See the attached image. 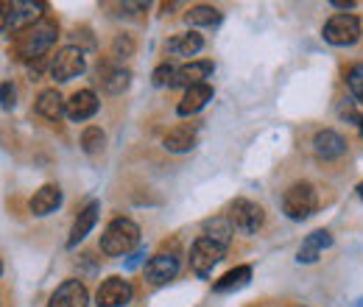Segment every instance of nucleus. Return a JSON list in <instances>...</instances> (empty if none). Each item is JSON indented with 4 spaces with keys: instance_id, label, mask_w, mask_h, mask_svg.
I'll use <instances>...</instances> for the list:
<instances>
[{
    "instance_id": "18",
    "label": "nucleus",
    "mask_w": 363,
    "mask_h": 307,
    "mask_svg": "<svg viewBox=\"0 0 363 307\" xmlns=\"http://www.w3.org/2000/svg\"><path fill=\"white\" fill-rule=\"evenodd\" d=\"M313 148L321 160H338L347 154V140L335 129H321V132L313 137Z\"/></svg>"
},
{
    "instance_id": "30",
    "label": "nucleus",
    "mask_w": 363,
    "mask_h": 307,
    "mask_svg": "<svg viewBox=\"0 0 363 307\" xmlns=\"http://www.w3.org/2000/svg\"><path fill=\"white\" fill-rule=\"evenodd\" d=\"M0 95H3V112H11L14 104H17V89H14V84H11V82H3Z\"/></svg>"
},
{
    "instance_id": "32",
    "label": "nucleus",
    "mask_w": 363,
    "mask_h": 307,
    "mask_svg": "<svg viewBox=\"0 0 363 307\" xmlns=\"http://www.w3.org/2000/svg\"><path fill=\"white\" fill-rule=\"evenodd\" d=\"M143 257H145V249H137L135 257H129V260H126V271H135L137 265L143 263Z\"/></svg>"
},
{
    "instance_id": "25",
    "label": "nucleus",
    "mask_w": 363,
    "mask_h": 307,
    "mask_svg": "<svg viewBox=\"0 0 363 307\" xmlns=\"http://www.w3.org/2000/svg\"><path fill=\"white\" fill-rule=\"evenodd\" d=\"M184 20H187V26H204V28H213V26L221 23V11H218L216 6L199 3V6H193V9L184 14Z\"/></svg>"
},
{
    "instance_id": "13",
    "label": "nucleus",
    "mask_w": 363,
    "mask_h": 307,
    "mask_svg": "<svg viewBox=\"0 0 363 307\" xmlns=\"http://www.w3.org/2000/svg\"><path fill=\"white\" fill-rule=\"evenodd\" d=\"M213 76V62L210 59H199V62H187L177 70V79H174V87H199V84H207V79Z\"/></svg>"
},
{
    "instance_id": "17",
    "label": "nucleus",
    "mask_w": 363,
    "mask_h": 307,
    "mask_svg": "<svg viewBox=\"0 0 363 307\" xmlns=\"http://www.w3.org/2000/svg\"><path fill=\"white\" fill-rule=\"evenodd\" d=\"M207 101H213V87L210 84H199V87L184 89L182 101L177 104V115L179 118H190V115L201 112L207 106Z\"/></svg>"
},
{
    "instance_id": "22",
    "label": "nucleus",
    "mask_w": 363,
    "mask_h": 307,
    "mask_svg": "<svg viewBox=\"0 0 363 307\" xmlns=\"http://www.w3.org/2000/svg\"><path fill=\"white\" fill-rule=\"evenodd\" d=\"M196 126H177V129H171V132L162 137V145L168 148V151H174V154H184V151H190L193 145H196Z\"/></svg>"
},
{
    "instance_id": "6",
    "label": "nucleus",
    "mask_w": 363,
    "mask_h": 307,
    "mask_svg": "<svg viewBox=\"0 0 363 307\" xmlns=\"http://www.w3.org/2000/svg\"><path fill=\"white\" fill-rule=\"evenodd\" d=\"M324 40L335 48H350L361 40V20L355 14H335L324 23Z\"/></svg>"
},
{
    "instance_id": "24",
    "label": "nucleus",
    "mask_w": 363,
    "mask_h": 307,
    "mask_svg": "<svg viewBox=\"0 0 363 307\" xmlns=\"http://www.w3.org/2000/svg\"><path fill=\"white\" fill-rule=\"evenodd\" d=\"M232 232H235V226H232V221L229 218H210L204 221V238H210V240H216L218 246H224L229 249V243H232Z\"/></svg>"
},
{
    "instance_id": "5",
    "label": "nucleus",
    "mask_w": 363,
    "mask_h": 307,
    "mask_svg": "<svg viewBox=\"0 0 363 307\" xmlns=\"http://www.w3.org/2000/svg\"><path fill=\"white\" fill-rule=\"evenodd\" d=\"M224 255H227L224 246H218L216 240L199 235V238L193 240V246H190V268H193V274H196L199 279H207V277L213 274V268L224 260Z\"/></svg>"
},
{
    "instance_id": "27",
    "label": "nucleus",
    "mask_w": 363,
    "mask_h": 307,
    "mask_svg": "<svg viewBox=\"0 0 363 307\" xmlns=\"http://www.w3.org/2000/svg\"><path fill=\"white\" fill-rule=\"evenodd\" d=\"M129 56H135V40L129 37V34H121V37H115V43H112V53H109V59H115L118 65H123Z\"/></svg>"
},
{
    "instance_id": "2",
    "label": "nucleus",
    "mask_w": 363,
    "mask_h": 307,
    "mask_svg": "<svg viewBox=\"0 0 363 307\" xmlns=\"http://www.w3.org/2000/svg\"><path fill=\"white\" fill-rule=\"evenodd\" d=\"M140 246V226L132 218H115L101 235V252L109 257L129 255L132 249Z\"/></svg>"
},
{
    "instance_id": "1",
    "label": "nucleus",
    "mask_w": 363,
    "mask_h": 307,
    "mask_svg": "<svg viewBox=\"0 0 363 307\" xmlns=\"http://www.w3.org/2000/svg\"><path fill=\"white\" fill-rule=\"evenodd\" d=\"M56 40H59V26H56L53 20L43 17L40 23L23 28V31L14 37L11 50H14V56H17L20 62L28 65V62H34V59L48 56V50L56 45Z\"/></svg>"
},
{
    "instance_id": "4",
    "label": "nucleus",
    "mask_w": 363,
    "mask_h": 307,
    "mask_svg": "<svg viewBox=\"0 0 363 307\" xmlns=\"http://www.w3.org/2000/svg\"><path fill=\"white\" fill-rule=\"evenodd\" d=\"M43 9L45 3H34V0H14V3H3V34L9 31H23L34 23L43 20Z\"/></svg>"
},
{
    "instance_id": "14",
    "label": "nucleus",
    "mask_w": 363,
    "mask_h": 307,
    "mask_svg": "<svg viewBox=\"0 0 363 307\" xmlns=\"http://www.w3.org/2000/svg\"><path fill=\"white\" fill-rule=\"evenodd\" d=\"M98 106H101V101H98V95H95L92 89H79V92L70 95L65 115H67L73 123H82V121H90L92 115L98 112Z\"/></svg>"
},
{
    "instance_id": "31",
    "label": "nucleus",
    "mask_w": 363,
    "mask_h": 307,
    "mask_svg": "<svg viewBox=\"0 0 363 307\" xmlns=\"http://www.w3.org/2000/svg\"><path fill=\"white\" fill-rule=\"evenodd\" d=\"M50 62H53V59H48V56H43V59H34V62H28V65H26L34 82H37V79H40V76L45 73V67H48V73H50Z\"/></svg>"
},
{
    "instance_id": "33",
    "label": "nucleus",
    "mask_w": 363,
    "mask_h": 307,
    "mask_svg": "<svg viewBox=\"0 0 363 307\" xmlns=\"http://www.w3.org/2000/svg\"><path fill=\"white\" fill-rule=\"evenodd\" d=\"M335 9H355V0H333Z\"/></svg>"
},
{
    "instance_id": "26",
    "label": "nucleus",
    "mask_w": 363,
    "mask_h": 307,
    "mask_svg": "<svg viewBox=\"0 0 363 307\" xmlns=\"http://www.w3.org/2000/svg\"><path fill=\"white\" fill-rule=\"evenodd\" d=\"M104 145H106V134L101 132L98 126H87V129L82 132V148H84L87 154L104 151Z\"/></svg>"
},
{
    "instance_id": "35",
    "label": "nucleus",
    "mask_w": 363,
    "mask_h": 307,
    "mask_svg": "<svg viewBox=\"0 0 363 307\" xmlns=\"http://www.w3.org/2000/svg\"><path fill=\"white\" fill-rule=\"evenodd\" d=\"M355 307H363V299H361V302H358V305H355Z\"/></svg>"
},
{
    "instance_id": "12",
    "label": "nucleus",
    "mask_w": 363,
    "mask_h": 307,
    "mask_svg": "<svg viewBox=\"0 0 363 307\" xmlns=\"http://www.w3.org/2000/svg\"><path fill=\"white\" fill-rule=\"evenodd\" d=\"M179 274V257L177 255H154L145 263V279L151 285H165Z\"/></svg>"
},
{
    "instance_id": "11",
    "label": "nucleus",
    "mask_w": 363,
    "mask_h": 307,
    "mask_svg": "<svg viewBox=\"0 0 363 307\" xmlns=\"http://www.w3.org/2000/svg\"><path fill=\"white\" fill-rule=\"evenodd\" d=\"M90 305V294H87V285L82 279H65L53 296L48 307H87Z\"/></svg>"
},
{
    "instance_id": "7",
    "label": "nucleus",
    "mask_w": 363,
    "mask_h": 307,
    "mask_svg": "<svg viewBox=\"0 0 363 307\" xmlns=\"http://www.w3.org/2000/svg\"><path fill=\"white\" fill-rule=\"evenodd\" d=\"M84 70H87V59H84V50L76 45L56 50V56L50 62V79L53 82H70V79L82 76Z\"/></svg>"
},
{
    "instance_id": "29",
    "label": "nucleus",
    "mask_w": 363,
    "mask_h": 307,
    "mask_svg": "<svg viewBox=\"0 0 363 307\" xmlns=\"http://www.w3.org/2000/svg\"><path fill=\"white\" fill-rule=\"evenodd\" d=\"M347 87L355 98H363V65H355L350 73H347Z\"/></svg>"
},
{
    "instance_id": "15",
    "label": "nucleus",
    "mask_w": 363,
    "mask_h": 307,
    "mask_svg": "<svg viewBox=\"0 0 363 307\" xmlns=\"http://www.w3.org/2000/svg\"><path fill=\"white\" fill-rule=\"evenodd\" d=\"M98 213H101V201H90V204L76 216L73 229H70V238H67V249H76V246L90 235L92 226L98 223Z\"/></svg>"
},
{
    "instance_id": "16",
    "label": "nucleus",
    "mask_w": 363,
    "mask_h": 307,
    "mask_svg": "<svg viewBox=\"0 0 363 307\" xmlns=\"http://www.w3.org/2000/svg\"><path fill=\"white\" fill-rule=\"evenodd\" d=\"M330 246H333V235L327 229H316L302 240V246L296 252V260L299 263H316L318 257L324 255V249H330Z\"/></svg>"
},
{
    "instance_id": "34",
    "label": "nucleus",
    "mask_w": 363,
    "mask_h": 307,
    "mask_svg": "<svg viewBox=\"0 0 363 307\" xmlns=\"http://www.w3.org/2000/svg\"><path fill=\"white\" fill-rule=\"evenodd\" d=\"M358 196H361V199H363V182H361V184H358Z\"/></svg>"
},
{
    "instance_id": "9",
    "label": "nucleus",
    "mask_w": 363,
    "mask_h": 307,
    "mask_svg": "<svg viewBox=\"0 0 363 307\" xmlns=\"http://www.w3.org/2000/svg\"><path fill=\"white\" fill-rule=\"evenodd\" d=\"M229 221H232V226H235L238 232L255 235V232L263 226L266 213H263L260 204H255V201H249V199H235L232 207H229Z\"/></svg>"
},
{
    "instance_id": "36",
    "label": "nucleus",
    "mask_w": 363,
    "mask_h": 307,
    "mask_svg": "<svg viewBox=\"0 0 363 307\" xmlns=\"http://www.w3.org/2000/svg\"><path fill=\"white\" fill-rule=\"evenodd\" d=\"M361 134H363V118H361Z\"/></svg>"
},
{
    "instance_id": "21",
    "label": "nucleus",
    "mask_w": 363,
    "mask_h": 307,
    "mask_svg": "<svg viewBox=\"0 0 363 307\" xmlns=\"http://www.w3.org/2000/svg\"><path fill=\"white\" fill-rule=\"evenodd\" d=\"M204 48V37L196 34V31H187V34H177L165 43V53L168 56H179V59H190L196 56L199 50Z\"/></svg>"
},
{
    "instance_id": "3",
    "label": "nucleus",
    "mask_w": 363,
    "mask_h": 307,
    "mask_svg": "<svg viewBox=\"0 0 363 307\" xmlns=\"http://www.w3.org/2000/svg\"><path fill=\"white\" fill-rule=\"evenodd\" d=\"M318 207L316 187L311 182H296L282 193V213L291 221H308Z\"/></svg>"
},
{
    "instance_id": "19",
    "label": "nucleus",
    "mask_w": 363,
    "mask_h": 307,
    "mask_svg": "<svg viewBox=\"0 0 363 307\" xmlns=\"http://www.w3.org/2000/svg\"><path fill=\"white\" fill-rule=\"evenodd\" d=\"M34 112L40 118H45V121H59L67 112V101L62 98L59 89H43L40 98H37V104H34Z\"/></svg>"
},
{
    "instance_id": "8",
    "label": "nucleus",
    "mask_w": 363,
    "mask_h": 307,
    "mask_svg": "<svg viewBox=\"0 0 363 307\" xmlns=\"http://www.w3.org/2000/svg\"><path fill=\"white\" fill-rule=\"evenodd\" d=\"M129 82H132V73L123 67V65H118L115 59H101L98 62V67H95V84L104 89L106 95H121L123 89L129 87Z\"/></svg>"
},
{
    "instance_id": "28",
    "label": "nucleus",
    "mask_w": 363,
    "mask_h": 307,
    "mask_svg": "<svg viewBox=\"0 0 363 307\" xmlns=\"http://www.w3.org/2000/svg\"><path fill=\"white\" fill-rule=\"evenodd\" d=\"M177 70L179 67H174L171 62H165V65H160L154 73H151V82H154V87H174V79H177Z\"/></svg>"
},
{
    "instance_id": "23",
    "label": "nucleus",
    "mask_w": 363,
    "mask_h": 307,
    "mask_svg": "<svg viewBox=\"0 0 363 307\" xmlns=\"http://www.w3.org/2000/svg\"><path fill=\"white\" fill-rule=\"evenodd\" d=\"M249 279H252V268H249V265H238V268L227 271V274L213 285V291H216V294H232V291L246 288Z\"/></svg>"
},
{
    "instance_id": "10",
    "label": "nucleus",
    "mask_w": 363,
    "mask_h": 307,
    "mask_svg": "<svg viewBox=\"0 0 363 307\" xmlns=\"http://www.w3.org/2000/svg\"><path fill=\"white\" fill-rule=\"evenodd\" d=\"M132 285H129V279H123V277H109V279H104L101 282V288H98V294H95V305L98 307H126L132 302Z\"/></svg>"
},
{
    "instance_id": "20",
    "label": "nucleus",
    "mask_w": 363,
    "mask_h": 307,
    "mask_svg": "<svg viewBox=\"0 0 363 307\" xmlns=\"http://www.w3.org/2000/svg\"><path fill=\"white\" fill-rule=\"evenodd\" d=\"M28 207H31L34 216H50V213H56L62 207V190H59V184H43L31 196V204Z\"/></svg>"
}]
</instances>
